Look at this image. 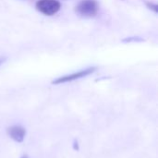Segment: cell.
<instances>
[{
	"instance_id": "6da1fadb",
	"label": "cell",
	"mask_w": 158,
	"mask_h": 158,
	"mask_svg": "<svg viewBox=\"0 0 158 158\" xmlns=\"http://www.w3.org/2000/svg\"><path fill=\"white\" fill-rule=\"evenodd\" d=\"M99 10V5L96 0H81L75 7V12L84 18L94 17Z\"/></svg>"
},
{
	"instance_id": "7a4b0ae2",
	"label": "cell",
	"mask_w": 158,
	"mask_h": 158,
	"mask_svg": "<svg viewBox=\"0 0 158 158\" xmlns=\"http://www.w3.org/2000/svg\"><path fill=\"white\" fill-rule=\"evenodd\" d=\"M35 7L40 13L45 16H53L60 10L61 4L57 0H38Z\"/></svg>"
},
{
	"instance_id": "3957f363",
	"label": "cell",
	"mask_w": 158,
	"mask_h": 158,
	"mask_svg": "<svg viewBox=\"0 0 158 158\" xmlns=\"http://www.w3.org/2000/svg\"><path fill=\"white\" fill-rule=\"evenodd\" d=\"M96 70H97L96 67H89V68H87L85 69H82V70H80L78 72H74V73H71V74H69V75H66V76L59 77V78L54 80L52 81V84H61V83L70 82V81H76V80H79V79L84 78V77H87V76L93 74L94 72H95Z\"/></svg>"
},
{
	"instance_id": "277c9868",
	"label": "cell",
	"mask_w": 158,
	"mask_h": 158,
	"mask_svg": "<svg viewBox=\"0 0 158 158\" xmlns=\"http://www.w3.org/2000/svg\"><path fill=\"white\" fill-rule=\"evenodd\" d=\"M6 133L10 139H12L14 142L18 143H21L26 136V130L19 126V125H14L11 127H8L6 129Z\"/></svg>"
},
{
	"instance_id": "5b68a950",
	"label": "cell",
	"mask_w": 158,
	"mask_h": 158,
	"mask_svg": "<svg viewBox=\"0 0 158 158\" xmlns=\"http://www.w3.org/2000/svg\"><path fill=\"white\" fill-rule=\"evenodd\" d=\"M144 42V39L140 36H131L122 39V43H142Z\"/></svg>"
},
{
	"instance_id": "8992f818",
	"label": "cell",
	"mask_w": 158,
	"mask_h": 158,
	"mask_svg": "<svg viewBox=\"0 0 158 158\" xmlns=\"http://www.w3.org/2000/svg\"><path fill=\"white\" fill-rule=\"evenodd\" d=\"M146 6H147L148 8L152 9L154 12H156V13H157L158 12V6L156 4L152 3V2H146Z\"/></svg>"
},
{
	"instance_id": "52a82bcc",
	"label": "cell",
	"mask_w": 158,
	"mask_h": 158,
	"mask_svg": "<svg viewBox=\"0 0 158 158\" xmlns=\"http://www.w3.org/2000/svg\"><path fill=\"white\" fill-rule=\"evenodd\" d=\"M74 150H79V144H78V142L76 140L74 142Z\"/></svg>"
},
{
	"instance_id": "ba28073f",
	"label": "cell",
	"mask_w": 158,
	"mask_h": 158,
	"mask_svg": "<svg viewBox=\"0 0 158 158\" xmlns=\"http://www.w3.org/2000/svg\"><path fill=\"white\" fill-rule=\"evenodd\" d=\"M5 61H6V58H5V57H0V66H1Z\"/></svg>"
},
{
	"instance_id": "9c48e42d",
	"label": "cell",
	"mask_w": 158,
	"mask_h": 158,
	"mask_svg": "<svg viewBox=\"0 0 158 158\" xmlns=\"http://www.w3.org/2000/svg\"><path fill=\"white\" fill-rule=\"evenodd\" d=\"M20 158H29V156H28L27 155H24V156H22Z\"/></svg>"
}]
</instances>
